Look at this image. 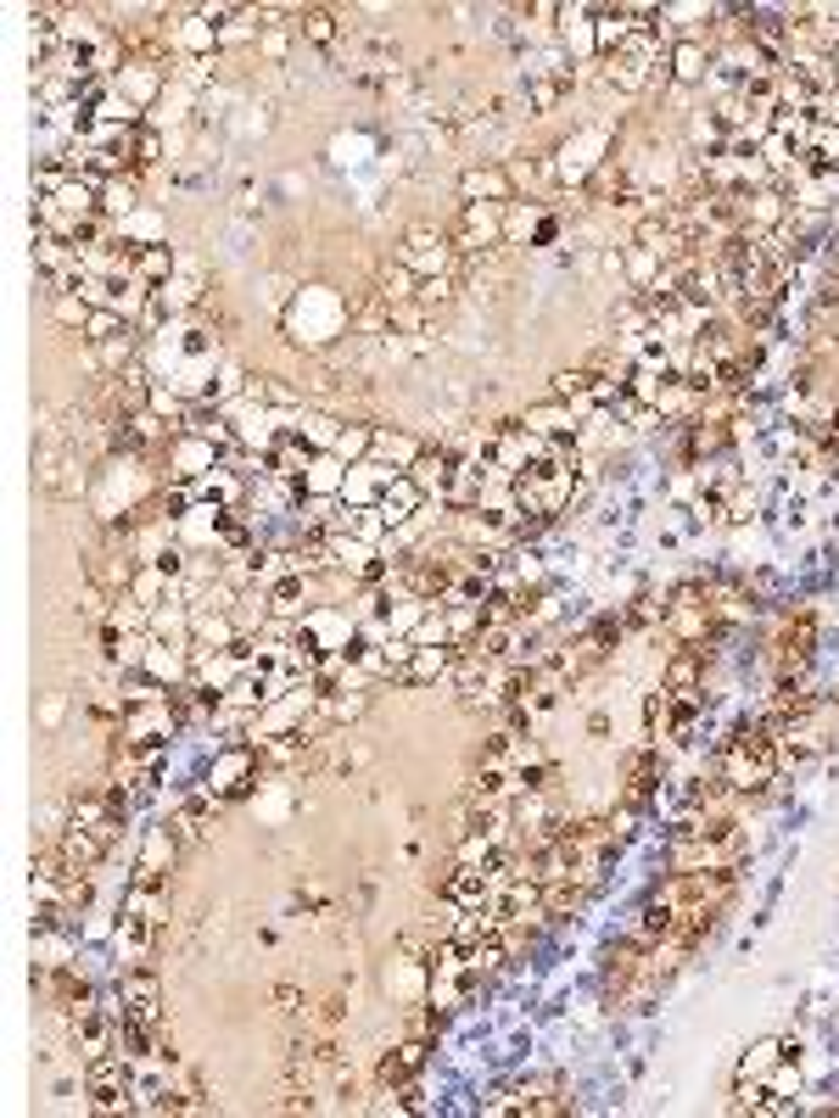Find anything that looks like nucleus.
I'll list each match as a JSON object with an SVG mask.
<instances>
[{
  "label": "nucleus",
  "mask_w": 839,
  "mask_h": 1118,
  "mask_svg": "<svg viewBox=\"0 0 839 1118\" xmlns=\"http://www.w3.org/2000/svg\"><path fill=\"white\" fill-rule=\"evenodd\" d=\"M348 532H353L359 543H375V537L392 532V526H386V514H381L375 503H359V509H348Z\"/></svg>",
  "instance_id": "nucleus-29"
},
{
  "label": "nucleus",
  "mask_w": 839,
  "mask_h": 1118,
  "mask_svg": "<svg viewBox=\"0 0 839 1118\" xmlns=\"http://www.w3.org/2000/svg\"><path fill=\"white\" fill-rule=\"evenodd\" d=\"M448 246H454V257H481V252H492V246H503V207H481V202H465L459 207V219L448 224Z\"/></svg>",
  "instance_id": "nucleus-2"
},
{
  "label": "nucleus",
  "mask_w": 839,
  "mask_h": 1118,
  "mask_svg": "<svg viewBox=\"0 0 839 1118\" xmlns=\"http://www.w3.org/2000/svg\"><path fill=\"white\" fill-rule=\"evenodd\" d=\"M118 330H129V324L118 319V308H96V313H91V324H84V341L96 348V341H107V336H118Z\"/></svg>",
  "instance_id": "nucleus-37"
},
{
  "label": "nucleus",
  "mask_w": 839,
  "mask_h": 1118,
  "mask_svg": "<svg viewBox=\"0 0 839 1118\" xmlns=\"http://www.w3.org/2000/svg\"><path fill=\"white\" fill-rule=\"evenodd\" d=\"M426 1001H432V1007H443V1012H454V1007H465V1001H470V984H465V979H448V973H432Z\"/></svg>",
  "instance_id": "nucleus-32"
},
{
  "label": "nucleus",
  "mask_w": 839,
  "mask_h": 1118,
  "mask_svg": "<svg viewBox=\"0 0 839 1118\" xmlns=\"http://www.w3.org/2000/svg\"><path fill=\"white\" fill-rule=\"evenodd\" d=\"M426 319H432V313L420 308V302H397V308H392V330H386V336H408V348H426V341H420Z\"/></svg>",
  "instance_id": "nucleus-27"
},
{
  "label": "nucleus",
  "mask_w": 839,
  "mask_h": 1118,
  "mask_svg": "<svg viewBox=\"0 0 839 1118\" xmlns=\"http://www.w3.org/2000/svg\"><path fill=\"white\" fill-rule=\"evenodd\" d=\"M174 269H180V257L168 252V246H140V252H135V280L151 286V291H162L168 280H174Z\"/></svg>",
  "instance_id": "nucleus-19"
},
{
  "label": "nucleus",
  "mask_w": 839,
  "mask_h": 1118,
  "mask_svg": "<svg viewBox=\"0 0 839 1118\" xmlns=\"http://www.w3.org/2000/svg\"><path fill=\"white\" fill-rule=\"evenodd\" d=\"M302 1001H308V995H302L297 984H275V1007H280L286 1018H302Z\"/></svg>",
  "instance_id": "nucleus-42"
},
{
  "label": "nucleus",
  "mask_w": 839,
  "mask_h": 1118,
  "mask_svg": "<svg viewBox=\"0 0 839 1118\" xmlns=\"http://www.w3.org/2000/svg\"><path fill=\"white\" fill-rule=\"evenodd\" d=\"M56 844H62V855H67V867H73V873H96V867L107 862V850H113L102 833L78 828V822H67V828L56 833Z\"/></svg>",
  "instance_id": "nucleus-10"
},
{
  "label": "nucleus",
  "mask_w": 839,
  "mask_h": 1118,
  "mask_svg": "<svg viewBox=\"0 0 839 1118\" xmlns=\"http://www.w3.org/2000/svg\"><path fill=\"white\" fill-rule=\"evenodd\" d=\"M605 822H610V839H616V844H627V839H633V822H638V811H633V806H622V811H610Z\"/></svg>",
  "instance_id": "nucleus-41"
},
{
  "label": "nucleus",
  "mask_w": 839,
  "mask_h": 1118,
  "mask_svg": "<svg viewBox=\"0 0 839 1118\" xmlns=\"http://www.w3.org/2000/svg\"><path fill=\"white\" fill-rule=\"evenodd\" d=\"M297 34H302L308 45H336V40H342V12L302 7V12H297Z\"/></svg>",
  "instance_id": "nucleus-21"
},
{
  "label": "nucleus",
  "mask_w": 839,
  "mask_h": 1118,
  "mask_svg": "<svg viewBox=\"0 0 839 1118\" xmlns=\"http://www.w3.org/2000/svg\"><path fill=\"white\" fill-rule=\"evenodd\" d=\"M521 425H527L532 437L565 443V437H576V408H571V403H538V408H527Z\"/></svg>",
  "instance_id": "nucleus-14"
},
{
  "label": "nucleus",
  "mask_w": 839,
  "mask_h": 1118,
  "mask_svg": "<svg viewBox=\"0 0 839 1118\" xmlns=\"http://www.w3.org/2000/svg\"><path fill=\"white\" fill-rule=\"evenodd\" d=\"M135 207H140V180H135V174L102 185V219H129Z\"/></svg>",
  "instance_id": "nucleus-25"
},
{
  "label": "nucleus",
  "mask_w": 839,
  "mask_h": 1118,
  "mask_svg": "<svg viewBox=\"0 0 839 1118\" xmlns=\"http://www.w3.org/2000/svg\"><path fill=\"white\" fill-rule=\"evenodd\" d=\"M716 771H722V789H733V795H767V784L778 778V755L762 744L728 738L716 755Z\"/></svg>",
  "instance_id": "nucleus-1"
},
{
  "label": "nucleus",
  "mask_w": 839,
  "mask_h": 1118,
  "mask_svg": "<svg viewBox=\"0 0 839 1118\" xmlns=\"http://www.w3.org/2000/svg\"><path fill=\"white\" fill-rule=\"evenodd\" d=\"M784 1057H800V1046H795V1041H755V1046H750V1057H744V1063H739V1074H733V1079H739V1090L762 1085V1079H767V1074H773Z\"/></svg>",
  "instance_id": "nucleus-11"
},
{
  "label": "nucleus",
  "mask_w": 839,
  "mask_h": 1118,
  "mask_svg": "<svg viewBox=\"0 0 839 1118\" xmlns=\"http://www.w3.org/2000/svg\"><path fill=\"white\" fill-rule=\"evenodd\" d=\"M432 1052H437L432 1041H414V1035H408V1041H403L397 1052H386V1057L375 1063V1079H381V1090H403L408 1079H420V1074H426V1063H432Z\"/></svg>",
  "instance_id": "nucleus-7"
},
{
  "label": "nucleus",
  "mask_w": 839,
  "mask_h": 1118,
  "mask_svg": "<svg viewBox=\"0 0 839 1118\" xmlns=\"http://www.w3.org/2000/svg\"><path fill=\"white\" fill-rule=\"evenodd\" d=\"M833 313H839V280L828 275V280L817 286V297H811V319H817V324H828Z\"/></svg>",
  "instance_id": "nucleus-39"
},
{
  "label": "nucleus",
  "mask_w": 839,
  "mask_h": 1118,
  "mask_svg": "<svg viewBox=\"0 0 839 1118\" xmlns=\"http://www.w3.org/2000/svg\"><path fill=\"white\" fill-rule=\"evenodd\" d=\"M397 951H403V957H437V945H432L426 934H403V939H397Z\"/></svg>",
  "instance_id": "nucleus-44"
},
{
  "label": "nucleus",
  "mask_w": 839,
  "mask_h": 1118,
  "mask_svg": "<svg viewBox=\"0 0 839 1118\" xmlns=\"http://www.w3.org/2000/svg\"><path fill=\"white\" fill-rule=\"evenodd\" d=\"M91 313H96V308L84 302L78 291H67V297H56V302H51V319H56L62 330H78V336H84V324H91Z\"/></svg>",
  "instance_id": "nucleus-28"
},
{
  "label": "nucleus",
  "mask_w": 839,
  "mask_h": 1118,
  "mask_svg": "<svg viewBox=\"0 0 839 1118\" xmlns=\"http://www.w3.org/2000/svg\"><path fill=\"white\" fill-rule=\"evenodd\" d=\"M527 1112H538V1118H554V1112H571V1101H565V1096H538V1101H532Z\"/></svg>",
  "instance_id": "nucleus-46"
},
{
  "label": "nucleus",
  "mask_w": 839,
  "mask_h": 1118,
  "mask_svg": "<svg viewBox=\"0 0 839 1118\" xmlns=\"http://www.w3.org/2000/svg\"><path fill=\"white\" fill-rule=\"evenodd\" d=\"M700 677H705V649H700V643H683L678 654L666 660L660 688H671V694H683V688H700Z\"/></svg>",
  "instance_id": "nucleus-17"
},
{
  "label": "nucleus",
  "mask_w": 839,
  "mask_h": 1118,
  "mask_svg": "<svg viewBox=\"0 0 839 1118\" xmlns=\"http://www.w3.org/2000/svg\"><path fill=\"white\" fill-rule=\"evenodd\" d=\"M454 297H459V275H432V280H420V308L426 313H437V308H454Z\"/></svg>",
  "instance_id": "nucleus-26"
},
{
  "label": "nucleus",
  "mask_w": 839,
  "mask_h": 1118,
  "mask_svg": "<svg viewBox=\"0 0 839 1118\" xmlns=\"http://www.w3.org/2000/svg\"><path fill=\"white\" fill-rule=\"evenodd\" d=\"M258 45H264V56H269V62H280V56H286V45H291V40H286V23H280V29H269V34H258Z\"/></svg>",
  "instance_id": "nucleus-45"
},
{
  "label": "nucleus",
  "mask_w": 839,
  "mask_h": 1118,
  "mask_svg": "<svg viewBox=\"0 0 839 1118\" xmlns=\"http://www.w3.org/2000/svg\"><path fill=\"white\" fill-rule=\"evenodd\" d=\"M151 945H157V923H146V917H135V912H118V928H113L118 968H146V962H151Z\"/></svg>",
  "instance_id": "nucleus-8"
},
{
  "label": "nucleus",
  "mask_w": 839,
  "mask_h": 1118,
  "mask_svg": "<svg viewBox=\"0 0 839 1118\" xmlns=\"http://www.w3.org/2000/svg\"><path fill=\"white\" fill-rule=\"evenodd\" d=\"M180 733V711L168 700H151V705H124V722H118V738L135 744V749H157Z\"/></svg>",
  "instance_id": "nucleus-3"
},
{
  "label": "nucleus",
  "mask_w": 839,
  "mask_h": 1118,
  "mask_svg": "<svg viewBox=\"0 0 839 1118\" xmlns=\"http://www.w3.org/2000/svg\"><path fill=\"white\" fill-rule=\"evenodd\" d=\"M443 1029H448V1012H443V1007H432V1001L420 1007V1012H408V1035H414V1041H437Z\"/></svg>",
  "instance_id": "nucleus-35"
},
{
  "label": "nucleus",
  "mask_w": 839,
  "mask_h": 1118,
  "mask_svg": "<svg viewBox=\"0 0 839 1118\" xmlns=\"http://www.w3.org/2000/svg\"><path fill=\"white\" fill-rule=\"evenodd\" d=\"M174 855H180V839L168 833V828H151V833H146V850H140V862H135V873L168 879V867H174Z\"/></svg>",
  "instance_id": "nucleus-20"
},
{
  "label": "nucleus",
  "mask_w": 839,
  "mask_h": 1118,
  "mask_svg": "<svg viewBox=\"0 0 839 1118\" xmlns=\"http://www.w3.org/2000/svg\"><path fill=\"white\" fill-rule=\"evenodd\" d=\"M364 711H370L364 688H330V694H319V716L325 722H359Z\"/></svg>",
  "instance_id": "nucleus-22"
},
{
  "label": "nucleus",
  "mask_w": 839,
  "mask_h": 1118,
  "mask_svg": "<svg viewBox=\"0 0 839 1118\" xmlns=\"http://www.w3.org/2000/svg\"><path fill=\"white\" fill-rule=\"evenodd\" d=\"M655 275H660V257L644 252V246H633V257H627V280L644 291V286H655Z\"/></svg>",
  "instance_id": "nucleus-36"
},
{
  "label": "nucleus",
  "mask_w": 839,
  "mask_h": 1118,
  "mask_svg": "<svg viewBox=\"0 0 839 1118\" xmlns=\"http://www.w3.org/2000/svg\"><path fill=\"white\" fill-rule=\"evenodd\" d=\"M91 901H96V873H67L62 879V906L67 912H91Z\"/></svg>",
  "instance_id": "nucleus-33"
},
{
  "label": "nucleus",
  "mask_w": 839,
  "mask_h": 1118,
  "mask_svg": "<svg viewBox=\"0 0 839 1118\" xmlns=\"http://www.w3.org/2000/svg\"><path fill=\"white\" fill-rule=\"evenodd\" d=\"M750 514H755V498H744V492H733V498H728V509H722V521H733V526H744V521H750Z\"/></svg>",
  "instance_id": "nucleus-43"
},
{
  "label": "nucleus",
  "mask_w": 839,
  "mask_h": 1118,
  "mask_svg": "<svg viewBox=\"0 0 839 1118\" xmlns=\"http://www.w3.org/2000/svg\"><path fill=\"white\" fill-rule=\"evenodd\" d=\"M246 397H252V403H280V408L297 403V392H291L280 375H246Z\"/></svg>",
  "instance_id": "nucleus-30"
},
{
  "label": "nucleus",
  "mask_w": 839,
  "mask_h": 1118,
  "mask_svg": "<svg viewBox=\"0 0 839 1118\" xmlns=\"http://www.w3.org/2000/svg\"><path fill=\"white\" fill-rule=\"evenodd\" d=\"M342 1018H348L342 995H314V1001H302V1029H308V1035H336V1029H342Z\"/></svg>",
  "instance_id": "nucleus-23"
},
{
  "label": "nucleus",
  "mask_w": 839,
  "mask_h": 1118,
  "mask_svg": "<svg viewBox=\"0 0 839 1118\" xmlns=\"http://www.w3.org/2000/svg\"><path fill=\"white\" fill-rule=\"evenodd\" d=\"M370 448H375V425H348V432L336 437L330 454H336V459H364Z\"/></svg>",
  "instance_id": "nucleus-34"
},
{
  "label": "nucleus",
  "mask_w": 839,
  "mask_h": 1118,
  "mask_svg": "<svg viewBox=\"0 0 839 1118\" xmlns=\"http://www.w3.org/2000/svg\"><path fill=\"white\" fill-rule=\"evenodd\" d=\"M454 660H459V649L454 643H432V649H414L392 677L403 682V688H426V682H443L448 671H454Z\"/></svg>",
  "instance_id": "nucleus-9"
},
{
  "label": "nucleus",
  "mask_w": 839,
  "mask_h": 1118,
  "mask_svg": "<svg viewBox=\"0 0 839 1118\" xmlns=\"http://www.w3.org/2000/svg\"><path fill=\"white\" fill-rule=\"evenodd\" d=\"M246 509L235 503V509H219V543H246Z\"/></svg>",
  "instance_id": "nucleus-38"
},
{
  "label": "nucleus",
  "mask_w": 839,
  "mask_h": 1118,
  "mask_svg": "<svg viewBox=\"0 0 839 1118\" xmlns=\"http://www.w3.org/2000/svg\"><path fill=\"white\" fill-rule=\"evenodd\" d=\"M454 465H459V459H454L448 448H426V454H420V459L408 465V481H414L420 492H426V498H432V492L443 498V492H448V481H454Z\"/></svg>",
  "instance_id": "nucleus-12"
},
{
  "label": "nucleus",
  "mask_w": 839,
  "mask_h": 1118,
  "mask_svg": "<svg viewBox=\"0 0 839 1118\" xmlns=\"http://www.w3.org/2000/svg\"><path fill=\"white\" fill-rule=\"evenodd\" d=\"M822 443H828V454H839V408L828 414V437H822Z\"/></svg>",
  "instance_id": "nucleus-47"
},
{
  "label": "nucleus",
  "mask_w": 839,
  "mask_h": 1118,
  "mask_svg": "<svg viewBox=\"0 0 839 1118\" xmlns=\"http://www.w3.org/2000/svg\"><path fill=\"white\" fill-rule=\"evenodd\" d=\"M129 364H140V336H135V330H118V336L96 341V370H102L107 381H118Z\"/></svg>",
  "instance_id": "nucleus-16"
},
{
  "label": "nucleus",
  "mask_w": 839,
  "mask_h": 1118,
  "mask_svg": "<svg viewBox=\"0 0 839 1118\" xmlns=\"http://www.w3.org/2000/svg\"><path fill=\"white\" fill-rule=\"evenodd\" d=\"M459 196L465 202H481V207H510L516 202V180L503 162H470L459 174Z\"/></svg>",
  "instance_id": "nucleus-6"
},
{
  "label": "nucleus",
  "mask_w": 839,
  "mask_h": 1118,
  "mask_svg": "<svg viewBox=\"0 0 839 1118\" xmlns=\"http://www.w3.org/2000/svg\"><path fill=\"white\" fill-rule=\"evenodd\" d=\"M370 454H375V459H386L397 476H408V465H414L420 454H426V443H420V437H408V432H386V425H375V448H370Z\"/></svg>",
  "instance_id": "nucleus-18"
},
{
  "label": "nucleus",
  "mask_w": 839,
  "mask_h": 1118,
  "mask_svg": "<svg viewBox=\"0 0 839 1118\" xmlns=\"http://www.w3.org/2000/svg\"><path fill=\"white\" fill-rule=\"evenodd\" d=\"M314 470V454H308V443L302 437H291V432H280V443H275V454H269V476L275 481H297L302 487V476Z\"/></svg>",
  "instance_id": "nucleus-15"
},
{
  "label": "nucleus",
  "mask_w": 839,
  "mask_h": 1118,
  "mask_svg": "<svg viewBox=\"0 0 839 1118\" xmlns=\"http://www.w3.org/2000/svg\"><path fill=\"white\" fill-rule=\"evenodd\" d=\"M666 67H671V84H678V90H694V84H711L716 51L705 45V34H678L666 45Z\"/></svg>",
  "instance_id": "nucleus-5"
},
{
  "label": "nucleus",
  "mask_w": 839,
  "mask_h": 1118,
  "mask_svg": "<svg viewBox=\"0 0 839 1118\" xmlns=\"http://www.w3.org/2000/svg\"><path fill=\"white\" fill-rule=\"evenodd\" d=\"M397 264H408L420 280H432V275H454V246H448V230H432V224H414L403 235V257Z\"/></svg>",
  "instance_id": "nucleus-4"
},
{
  "label": "nucleus",
  "mask_w": 839,
  "mask_h": 1118,
  "mask_svg": "<svg viewBox=\"0 0 839 1118\" xmlns=\"http://www.w3.org/2000/svg\"><path fill=\"white\" fill-rule=\"evenodd\" d=\"M420 503H426V492H420L408 476H392V481H386V492L375 498V509L386 514V526H408L414 514H420Z\"/></svg>",
  "instance_id": "nucleus-13"
},
{
  "label": "nucleus",
  "mask_w": 839,
  "mask_h": 1118,
  "mask_svg": "<svg viewBox=\"0 0 839 1118\" xmlns=\"http://www.w3.org/2000/svg\"><path fill=\"white\" fill-rule=\"evenodd\" d=\"M375 297H386L392 308H397V302H414V297H420V275H414L408 264H381V275H375Z\"/></svg>",
  "instance_id": "nucleus-24"
},
{
  "label": "nucleus",
  "mask_w": 839,
  "mask_h": 1118,
  "mask_svg": "<svg viewBox=\"0 0 839 1118\" xmlns=\"http://www.w3.org/2000/svg\"><path fill=\"white\" fill-rule=\"evenodd\" d=\"M811 638H817V621L811 616H800L795 627H789V638H784V654H789V671H800L806 660H811Z\"/></svg>",
  "instance_id": "nucleus-31"
},
{
  "label": "nucleus",
  "mask_w": 839,
  "mask_h": 1118,
  "mask_svg": "<svg viewBox=\"0 0 839 1118\" xmlns=\"http://www.w3.org/2000/svg\"><path fill=\"white\" fill-rule=\"evenodd\" d=\"M336 437H342V425H336V419H325V414L308 419V443L314 448H336Z\"/></svg>",
  "instance_id": "nucleus-40"
}]
</instances>
